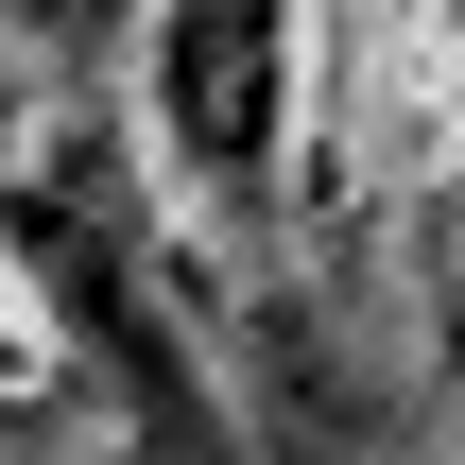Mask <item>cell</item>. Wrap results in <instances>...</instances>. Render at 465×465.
<instances>
[{
	"label": "cell",
	"instance_id": "1",
	"mask_svg": "<svg viewBox=\"0 0 465 465\" xmlns=\"http://www.w3.org/2000/svg\"><path fill=\"white\" fill-rule=\"evenodd\" d=\"M138 173H155V155H138L104 104L17 121V138H0V259H17V293L52 311V362L121 414L138 465H242V414H224L190 311H173V259H155Z\"/></svg>",
	"mask_w": 465,
	"mask_h": 465
},
{
	"label": "cell",
	"instance_id": "4",
	"mask_svg": "<svg viewBox=\"0 0 465 465\" xmlns=\"http://www.w3.org/2000/svg\"><path fill=\"white\" fill-rule=\"evenodd\" d=\"M86 397H69V362H35V380H0V465H52V431H69Z\"/></svg>",
	"mask_w": 465,
	"mask_h": 465
},
{
	"label": "cell",
	"instance_id": "7",
	"mask_svg": "<svg viewBox=\"0 0 465 465\" xmlns=\"http://www.w3.org/2000/svg\"><path fill=\"white\" fill-rule=\"evenodd\" d=\"M86 465H138V449H86Z\"/></svg>",
	"mask_w": 465,
	"mask_h": 465
},
{
	"label": "cell",
	"instance_id": "6",
	"mask_svg": "<svg viewBox=\"0 0 465 465\" xmlns=\"http://www.w3.org/2000/svg\"><path fill=\"white\" fill-rule=\"evenodd\" d=\"M0 138H17V52H0Z\"/></svg>",
	"mask_w": 465,
	"mask_h": 465
},
{
	"label": "cell",
	"instance_id": "3",
	"mask_svg": "<svg viewBox=\"0 0 465 465\" xmlns=\"http://www.w3.org/2000/svg\"><path fill=\"white\" fill-rule=\"evenodd\" d=\"M138 35H155V0H0V52H17V69H52V86H86L104 52L138 69Z\"/></svg>",
	"mask_w": 465,
	"mask_h": 465
},
{
	"label": "cell",
	"instance_id": "5",
	"mask_svg": "<svg viewBox=\"0 0 465 465\" xmlns=\"http://www.w3.org/2000/svg\"><path fill=\"white\" fill-rule=\"evenodd\" d=\"M35 362H52V328H17V311H0V380H35Z\"/></svg>",
	"mask_w": 465,
	"mask_h": 465
},
{
	"label": "cell",
	"instance_id": "2",
	"mask_svg": "<svg viewBox=\"0 0 465 465\" xmlns=\"http://www.w3.org/2000/svg\"><path fill=\"white\" fill-rule=\"evenodd\" d=\"M311 121V0H155L138 35V155L190 207H276Z\"/></svg>",
	"mask_w": 465,
	"mask_h": 465
}]
</instances>
